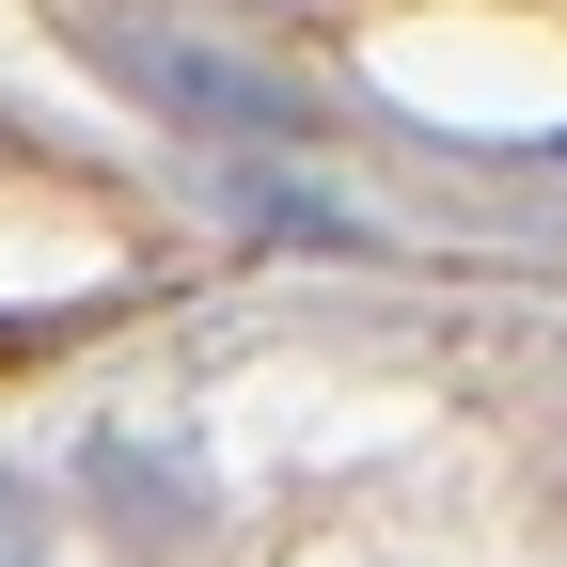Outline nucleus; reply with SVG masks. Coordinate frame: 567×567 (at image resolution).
Returning a JSON list of instances; mask_svg holds the SVG:
<instances>
[{"label":"nucleus","instance_id":"4","mask_svg":"<svg viewBox=\"0 0 567 567\" xmlns=\"http://www.w3.org/2000/svg\"><path fill=\"white\" fill-rule=\"evenodd\" d=\"M551 158H567V142H551Z\"/></svg>","mask_w":567,"mask_h":567},{"label":"nucleus","instance_id":"2","mask_svg":"<svg viewBox=\"0 0 567 567\" xmlns=\"http://www.w3.org/2000/svg\"><path fill=\"white\" fill-rule=\"evenodd\" d=\"M80 488H95V520H111L126 551L205 536V473H189V457H158L142 425H95V442H80Z\"/></svg>","mask_w":567,"mask_h":567},{"label":"nucleus","instance_id":"3","mask_svg":"<svg viewBox=\"0 0 567 567\" xmlns=\"http://www.w3.org/2000/svg\"><path fill=\"white\" fill-rule=\"evenodd\" d=\"M0 567H48V488L0 473Z\"/></svg>","mask_w":567,"mask_h":567},{"label":"nucleus","instance_id":"1","mask_svg":"<svg viewBox=\"0 0 567 567\" xmlns=\"http://www.w3.org/2000/svg\"><path fill=\"white\" fill-rule=\"evenodd\" d=\"M111 63H126V80L158 95V111L189 95L205 126H252V142H300V126H316L284 80H252V63H221V48H174V32H111Z\"/></svg>","mask_w":567,"mask_h":567}]
</instances>
